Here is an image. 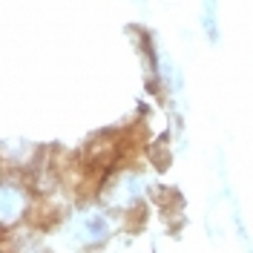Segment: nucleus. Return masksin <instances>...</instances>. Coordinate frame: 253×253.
<instances>
[{"label": "nucleus", "mask_w": 253, "mask_h": 253, "mask_svg": "<svg viewBox=\"0 0 253 253\" xmlns=\"http://www.w3.org/2000/svg\"><path fill=\"white\" fill-rule=\"evenodd\" d=\"M32 213V193L20 175H12L9 170L3 173L0 181V221L3 230H15L20 221Z\"/></svg>", "instance_id": "f03ea898"}, {"label": "nucleus", "mask_w": 253, "mask_h": 253, "mask_svg": "<svg viewBox=\"0 0 253 253\" xmlns=\"http://www.w3.org/2000/svg\"><path fill=\"white\" fill-rule=\"evenodd\" d=\"M141 175L132 173V170H118V173L107 175L101 181V190H98V199L101 205L115 210V213H126V210H135L138 207V199H141Z\"/></svg>", "instance_id": "f257e3e1"}, {"label": "nucleus", "mask_w": 253, "mask_h": 253, "mask_svg": "<svg viewBox=\"0 0 253 253\" xmlns=\"http://www.w3.org/2000/svg\"><path fill=\"white\" fill-rule=\"evenodd\" d=\"M3 253H9V251H3ZM15 253H46V251H43V245L35 236H26V239L15 236Z\"/></svg>", "instance_id": "39448f33"}, {"label": "nucleus", "mask_w": 253, "mask_h": 253, "mask_svg": "<svg viewBox=\"0 0 253 253\" xmlns=\"http://www.w3.org/2000/svg\"><path fill=\"white\" fill-rule=\"evenodd\" d=\"M110 233H112L110 216L101 213V210L84 213V216L75 221V236H78V245H84V248H95V245H101Z\"/></svg>", "instance_id": "7ed1b4c3"}, {"label": "nucleus", "mask_w": 253, "mask_h": 253, "mask_svg": "<svg viewBox=\"0 0 253 253\" xmlns=\"http://www.w3.org/2000/svg\"><path fill=\"white\" fill-rule=\"evenodd\" d=\"M202 26H205L207 38L216 43L219 41V6H216V0H205L202 3Z\"/></svg>", "instance_id": "20e7f679"}]
</instances>
